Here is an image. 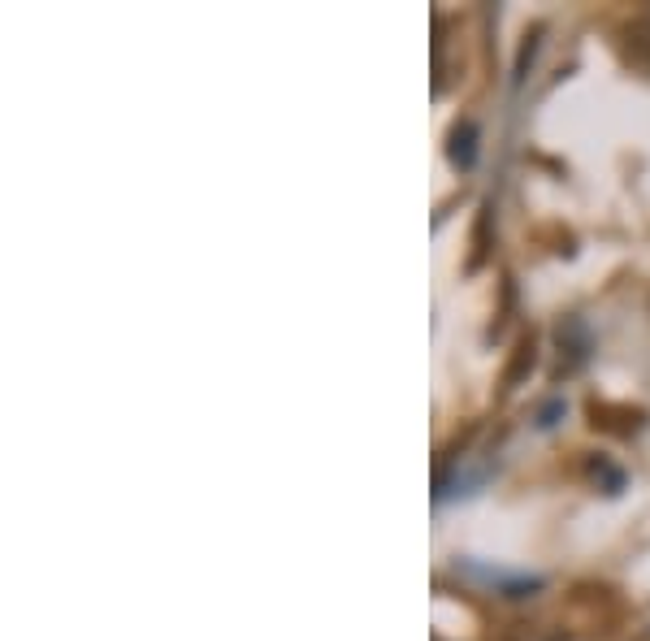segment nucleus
I'll return each mask as SVG.
<instances>
[{
	"label": "nucleus",
	"mask_w": 650,
	"mask_h": 641,
	"mask_svg": "<svg viewBox=\"0 0 650 641\" xmlns=\"http://www.w3.org/2000/svg\"><path fill=\"white\" fill-rule=\"evenodd\" d=\"M473 139H477V130L468 126V122H464V126L455 130V135H451V156H455V161H460L464 169L477 161V148H473Z\"/></svg>",
	"instance_id": "nucleus-1"
}]
</instances>
